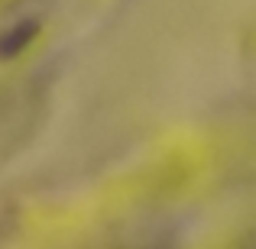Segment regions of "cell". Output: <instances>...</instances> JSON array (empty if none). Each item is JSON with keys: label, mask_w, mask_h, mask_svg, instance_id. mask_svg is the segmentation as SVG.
Segmentation results:
<instances>
[{"label": "cell", "mask_w": 256, "mask_h": 249, "mask_svg": "<svg viewBox=\"0 0 256 249\" xmlns=\"http://www.w3.org/2000/svg\"><path fill=\"white\" fill-rule=\"evenodd\" d=\"M36 19H23V23L10 26L6 32H0V58H16L26 45L36 39Z\"/></svg>", "instance_id": "cell-1"}]
</instances>
